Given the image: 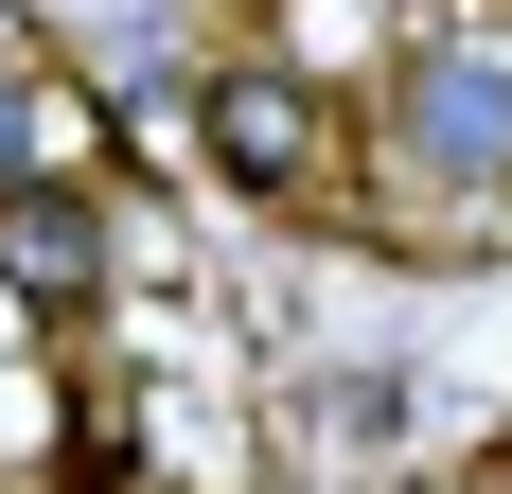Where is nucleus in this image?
Listing matches in <instances>:
<instances>
[{"mask_svg": "<svg viewBox=\"0 0 512 494\" xmlns=\"http://www.w3.org/2000/svg\"><path fill=\"white\" fill-rule=\"evenodd\" d=\"M371 142L424 212H512V36H389Z\"/></svg>", "mask_w": 512, "mask_h": 494, "instance_id": "nucleus-1", "label": "nucleus"}, {"mask_svg": "<svg viewBox=\"0 0 512 494\" xmlns=\"http://www.w3.org/2000/svg\"><path fill=\"white\" fill-rule=\"evenodd\" d=\"M195 124H212V177H230V195H265V212H318L336 177H354L336 106H318L283 53H230V71L195 89Z\"/></svg>", "mask_w": 512, "mask_h": 494, "instance_id": "nucleus-2", "label": "nucleus"}, {"mask_svg": "<svg viewBox=\"0 0 512 494\" xmlns=\"http://www.w3.org/2000/svg\"><path fill=\"white\" fill-rule=\"evenodd\" d=\"M106 265H124V212H106L89 177H18V195H0V300H18V318H89Z\"/></svg>", "mask_w": 512, "mask_h": 494, "instance_id": "nucleus-3", "label": "nucleus"}, {"mask_svg": "<svg viewBox=\"0 0 512 494\" xmlns=\"http://www.w3.org/2000/svg\"><path fill=\"white\" fill-rule=\"evenodd\" d=\"M71 124H89V106L53 89L36 53H0V195H18V177H71Z\"/></svg>", "mask_w": 512, "mask_h": 494, "instance_id": "nucleus-4", "label": "nucleus"}, {"mask_svg": "<svg viewBox=\"0 0 512 494\" xmlns=\"http://www.w3.org/2000/svg\"><path fill=\"white\" fill-rule=\"evenodd\" d=\"M495 477H512V442H495Z\"/></svg>", "mask_w": 512, "mask_h": 494, "instance_id": "nucleus-5", "label": "nucleus"}]
</instances>
